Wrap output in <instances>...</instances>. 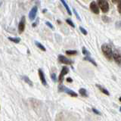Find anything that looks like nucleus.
Instances as JSON below:
<instances>
[{"instance_id":"obj_12","label":"nucleus","mask_w":121,"mask_h":121,"mask_svg":"<svg viewBox=\"0 0 121 121\" xmlns=\"http://www.w3.org/2000/svg\"><path fill=\"white\" fill-rule=\"evenodd\" d=\"M79 95H81L82 97H88L89 96V94L87 92V90L86 89H83V88L79 89Z\"/></svg>"},{"instance_id":"obj_32","label":"nucleus","mask_w":121,"mask_h":121,"mask_svg":"<svg viewBox=\"0 0 121 121\" xmlns=\"http://www.w3.org/2000/svg\"><path fill=\"white\" fill-rule=\"evenodd\" d=\"M2 2H0V6L2 5Z\"/></svg>"},{"instance_id":"obj_26","label":"nucleus","mask_w":121,"mask_h":121,"mask_svg":"<svg viewBox=\"0 0 121 121\" xmlns=\"http://www.w3.org/2000/svg\"><path fill=\"white\" fill-rule=\"evenodd\" d=\"M117 9H118V12L120 14L121 13V2L118 3V5H117Z\"/></svg>"},{"instance_id":"obj_2","label":"nucleus","mask_w":121,"mask_h":121,"mask_svg":"<svg viewBox=\"0 0 121 121\" xmlns=\"http://www.w3.org/2000/svg\"><path fill=\"white\" fill-rule=\"evenodd\" d=\"M112 58H113L116 64L117 65L120 66L121 64V55H120V51L119 49H115L112 51Z\"/></svg>"},{"instance_id":"obj_9","label":"nucleus","mask_w":121,"mask_h":121,"mask_svg":"<svg viewBox=\"0 0 121 121\" xmlns=\"http://www.w3.org/2000/svg\"><path fill=\"white\" fill-rule=\"evenodd\" d=\"M37 11H38V8L37 6H33V9L30 10V13H29V18L30 21H33L35 19L36 14H37Z\"/></svg>"},{"instance_id":"obj_10","label":"nucleus","mask_w":121,"mask_h":121,"mask_svg":"<svg viewBox=\"0 0 121 121\" xmlns=\"http://www.w3.org/2000/svg\"><path fill=\"white\" fill-rule=\"evenodd\" d=\"M38 73H39V78H40V80L42 84L45 86H47V82H46V79H45V74L43 73V71L42 69H39L38 70Z\"/></svg>"},{"instance_id":"obj_8","label":"nucleus","mask_w":121,"mask_h":121,"mask_svg":"<svg viewBox=\"0 0 121 121\" xmlns=\"http://www.w3.org/2000/svg\"><path fill=\"white\" fill-rule=\"evenodd\" d=\"M89 8H90V10L92 11L94 14H99V8H98V4L95 2H91L90 5H89Z\"/></svg>"},{"instance_id":"obj_16","label":"nucleus","mask_w":121,"mask_h":121,"mask_svg":"<svg viewBox=\"0 0 121 121\" xmlns=\"http://www.w3.org/2000/svg\"><path fill=\"white\" fill-rule=\"evenodd\" d=\"M22 79H24V80L25 81V82H26L29 86H33V82L30 80V78L28 77H26V76H24V77H22Z\"/></svg>"},{"instance_id":"obj_24","label":"nucleus","mask_w":121,"mask_h":121,"mask_svg":"<svg viewBox=\"0 0 121 121\" xmlns=\"http://www.w3.org/2000/svg\"><path fill=\"white\" fill-rule=\"evenodd\" d=\"M92 111L95 113V114H98V115H101V112L99 111H98L97 109H95V108H92Z\"/></svg>"},{"instance_id":"obj_3","label":"nucleus","mask_w":121,"mask_h":121,"mask_svg":"<svg viewBox=\"0 0 121 121\" xmlns=\"http://www.w3.org/2000/svg\"><path fill=\"white\" fill-rule=\"evenodd\" d=\"M98 6L100 7V9L103 13H107L109 11V4L108 1H106V0H99L98 2Z\"/></svg>"},{"instance_id":"obj_4","label":"nucleus","mask_w":121,"mask_h":121,"mask_svg":"<svg viewBox=\"0 0 121 121\" xmlns=\"http://www.w3.org/2000/svg\"><path fill=\"white\" fill-rule=\"evenodd\" d=\"M58 90L59 92H65L68 95H70V96L72 97H77V93H76L75 92H73V90H71L68 88H66L65 86H64L63 85H60L58 86Z\"/></svg>"},{"instance_id":"obj_25","label":"nucleus","mask_w":121,"mask_h":121,"mask_svg":"<svg viewBox=\"0 0 121 121\" xmlns=\"http://www.w3.org/2000/svg\"><path fill=\"white\" fill-rule=\"evenodd\" d=\"M45 24H46L48 26V27L49 28H51L52 30H53V29H54V26H53V25L51 24V23L50 22H48V21H46V22H45Z\"/></svg>"},{"instance_id":"obj_15","label":"nucleus","mask_w":121,"mask_h":121,"mask_svg":"<svg viewBox=\"0 0 121 121\" xmlns=\"http://www.w3.org/2000/svg\"><path fill=\"white\" fill-rule=\"evenodd\" d=\"M35 44H36V45L37 46V48H39V49H41L42 51H43V52H45L46 51V49H45V46L43 45H42L39 42H38V41H36L35 42Z\"/></svg>"},{"instance_id":"obj_30","label":"nucleus","mask_w":121,"mask_h":121,"mask_svg":"<svg viewBox=\"0 0 121 121\" xmlns=\"http://www.w3.org/2000/svg\"><path fill=\"white\" fill-rule=\"evenodd\" d=\"M46 11H47V9H44V10H43V13H45V12H46Z\"/></svg>"},{"instance_id":"obj_5","label":"nucleus","mask_w":121,"mask_h":121,"mask_svg":"<svg viewBox=\"0 0 121 121\" xmlns=\"http://www.w3.org/2000/svg\"><path fill=\"white\" fill-rule=\"evenodd\" d=\"M58 61L61 64H66V65H72L73 64V61L72 60L66 58L65 56H64L62 55H58Z\"/></svg>"},{"instance_id":"obj_11","label":"nucleus","mask_w":121,"mask_h":121,"mask_svg":"<svg viewBox=\"0 0 121 121\" xmlns=\"http://www.w3.org/2000/svg\"><path fill=\"white\" fill-rule=\"evenodd\" d=\"M95 86H96V87H98V88L99 89V90L102 93H104V95H110V92H108V90H107L105 88H104V87H102L101 86L98 85V84H96Z\"/></svg>"},{"instance_id":"obj_6","label":"nucleus","mask_w":121,"mask_h":121,"mask_svg":"<svg viewBox=\"0 0 121 121\" xmlns=\"http://www.w3.org/2000/svg\"><path fill=\"white\" fill-rule=\"evenodd\" d=\"M68 73H69V69L67 68V67L64 66L62 67V70H61V71H60V75H59V77H58V82L60 83V85L62 84L63 80H64V77L66 74H67Z\"/></svg>"},{"instance_id":"obj_18","label":"nucleus","mask_w":121,"mask_h":121,"mask_svg":"<svg viewBox=\"0 0 121 121\" xmlns=\"http://www.w3.org/2000/svg\"><path fill=\"white\" fill-rule=\"evenodd\" d=\"M78 52L77 50H67L66 51V54L67 55H77Z\"/></svg>"},{"instance_id":"obj_7","label":"nucleus","mask_w":121,"mask_h":121,"mask_svg":"<svg viewBox=\"0 0 121 121\" xmlns=\"http://www.w3.org/2000/svg\"><path fill=\"white\" fill-rule=\"evenodd\" d=\"M25 25H26V18L24 16H23L21 17V21L19 22V24H18V33H22L24 31Z\"/></svg>"},{"instance_id":"obj_29","label":"nucleus","mask_w":121,"mask_h":121,"mask_svg":"<svg viewBox=\"0 0 121 121\" xmlns=\"http://www.w3.org/2000/svg\"><path fill=\"white\" fill-rule=\"evenodd\" d=\"M67 82H73V79H72V78H70V77H67Z\"/></svg>"},{"instance_id":"obj_17","label":"nucleus","mask_w":121,"mask_h":121,"mask_svg":"<svg viewBox=\"0 0 121 121\" xmlns=\"http://www.w3.org/2000/svg\"><path fill=\"white\" fill-rule=\"evenodd\" d=\"M83 60H87V61H89L90 63H92L94 66H95V67H97V64H96V62L94 60V59H92V58H91L90 57H85L84 58H83Z\"/></svg>"},{"instance_id":"obj_31","label":"nucleus","mask_w":121,"mask_h":121,"mask_svg":"<svg viewBox=\"0 0 121 121\" xmlns=\"http://www.w3.org/2000/svg\"><path fill=\"white\" fill-rule=\"evenodd\" d=\"M58 23L59 24H61V22H60V21H58Z\"/></svg>"},{"instance_id":"obj_1","label":"nucleus","mask_w":121,"mask_h":121,"mask_svg":"<svg viewBox=\"0 0 121 121\" xmlns=\"http://www.w3.org/2000/svg\"><path fill=\"white\" fill-rule=\"evenodd\" d=\"M101 51H102V53L104 54V55L105 56V58L108 60H112V49L108 44L104 43L102 45Z\"/></svg>"},{"instance_id":"obj_14","label":"nucleus","mask_w":121,"mask_h":121,"mask_svg":"<svg viewBox=\"0 0 121 121\" xmlns=\"http://www.w3.org/2000/svg\"><path fill=\"white\" fill-rule=\"evenodd\" d=\"M61 3L64 5V8L66 9V10H67V13H68V14L69 15H72V12H71V11H70V8H69V6L67 5V4L66 3V2L65 1H64V0H61Z\"/></svg>"},{"instance_id":"obj_21","label":"nucleus","mask_w":121,"mask_h":121,"mask_svg":"<svg viewBox=\"0 0 121 121\" xmlns=\"http://www.w3.org/2000/svg\"><path fill=\"white\" fill-rule=\"evenodd\" d=\"M79 30L81 31V33L83 34V35H87L88 34V33H87L86 30L85 28H83L82 26H79Z\"/></svg>"},{"instance_id":"obj_19","label":"nucleus","mask_w":121,"mask_h":121,"mask_svg":"<svg viewBox=\"0 0 121 121\" xmlns=\"http://www.w3.org/2000/svg\"><path fill=\"white\" fill-rule=\"evenodd\" d=\"M82 54L86 55V57H89L90 56V52L87 50V49L85 47H82Z\"/></svg>"},{"instance_id":"obj_20","label":"nucleus","mask_w":121,"mask_h":121,"mask_svg":"<svg viewBox=\"0 0 121 121\" xmlns=\"http://www.w3.org/2000/svg\"><path fill=\"white\" fill-rule=\"evenodd\" d=\"M66 23L67 24H69L70 26H72V27H73V28H75V25H74V24L73 23V21H72L70 19H66Z\"/></svg>"},{"instance_id":"obj_13","label":"nucleus","mask_w":121,"mask_h":121,"mask_svg":"<svg viewBox=\"0 0 121 121\" xmlns=\"http://www.w3.org/2000/svg\"><path fill=\"white\" fill-rule=\"evenodd\" d=\"M8 39L11 42H13L14 43H19L21 40L20 37H9Z\"/></svg>"},{"instance_id":"obj_22","label":"nucleus","mask_w":121,"mask_h":121,"mask_svg":"<svg viewBox=\"0 0 121 121\" xmlns=\"http://www.w3.org/2000/svg\"><path fill=\"white\" fill-rule=\"evenodd\" d=\"M51 78H52V81L54 82H55L57 81V77H56V75H55V73H52L51 74Z\"/></svg>"},{"instance_id":"obj_28","label":"nucleus","mask_w":121,"mask_h":121,"mask_svg":"<svg viewBox=\"0 0 121 121\" xmlns=\"http://www.w3.org/2000/svg\"><path fill=\"white\" fill-rule=\"evenodd\" d=\"M38 22H39V18H38V20L35 22V23H33V24H32V26H33V27H36V25L38 24Z\"/></svg>"},{"instance_id":"obj_23","label":"nucleus","mask_w":121,"mask_h":121,"mask_svg":"<svg viewBox=\"0 0 121 121\" xmlns=\"http://www.w3.org/2000/svg\"><path fill=\"white\" fill-rule=\"evenodd\" d=\"M102 20H103L105 23H108V22L111 21V19H110L107 16H103V17H102Z\"/></svg>"},{"instance_id":"obj_27","label":"nucleus","mask_w":121,"mask_h":121,"mask_svg":"<svg viewBox=\"0 0 121 121\" xmlns=\"http://www.w3.org/2000/svg\"><path fill=\"white\" fill-rule=\"evenodd\" d=\"M73 13L75 14V15H76V16H77V18L78 19V20H79V21H80L81 20V19H80V17H79V14H78V13H77V11H76L74 9H73Z\"/></svg>"}]
</instances>
